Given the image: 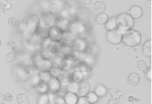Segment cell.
I'll use <instances>...</instances> for the list:
<instances>
[{
    "mask_svg": "<svg viewBox=\"0 0 152 104\" xmlns=\"http://www.w3.org/2000/svg\"><path fill=\"white\" fill-rule=\"evenodd\" d=\"M4 100H6L7 102H11L13 101V96L9 94V93H7V94L4 95Z\"/></svg>",
    "mask_w": 152,
    "mask_h": 104,
    "instance_id": "34",
    "label": "cell"
},
{
    "mask_svg": "<svg viewBox=\"0 0 152 104\" xmlns=\"http://www.w3.org/2000/svg\"><path fill=\"white\" fill-rule=\"evenodd\" d=\"M49 37L54 42H58L62 38L63 33L60 28L57 26H52L48 30Z\"/></svg>",
    "mask_w": 152,
    "mask_h": 104,
    "instance_id": "6",
    "label": "cell"
},
{
    "mask_svg": "<svg viewBox=\"0 0 152 104\" xmlns=\"http://www.w3.org/2000/svg\"><path fill=\"white\" fill-rule=\"evenodd\" d=\"M4 96L3 94L0 92V104H4Z\"/></svg>",
    "mask_w": 152,
    "mask_h": 104,
    "instance_id": "41",
    "label": "cell"
},
{
    "mask_svg": "<svg viewBox=\"0 0 152 104\" xmlns=\"http://www.w3.org/2000/svg\"><path fill=\"white\" fill-rule=\"evenodd\" d=\"M108 21V15L105 13L99 14L96 16V23L98 24H100V25L105 24V23H106Z\"/></svg>",
    "mask_w": 152,
    "mask_h": 104,
    "instance_id": "19",
    "label": "cell"
},
{
    "mask_svg": "<svg viewBox=\"0 0 152 104\" xmlns=\"http://www.w3.org/2000/svg\"><path fill=\"white\" fill-rule=\"evenodd\" d=\"M143 11L142 8L139 6H133L130 8L128 14L132 19H139L142 16Z\"/></svg>",
    "mask_w": 152,
    "mask_h": 104,
    "instance_id": "11",
    "label": "cell"
},
{
    "mask_svg": "<svg viewBox=\"0 0 152 104\" xmlns=\"http://www.w3.org/2000/svg\"><path fill=\"white\" fill-rule=\"evenodd\" d=\"M1 40H0V46H1Z\"/></svg>",
    "mask_w": 152,
    "mask_h": 104,
    "instance_id": "45",
    "label": "cell"
},
{
    "mask_svg": "<svg viewBox=\"0 0 152 104\" xmlns=\"http://www.w3.org/2000/svg\"><path fill=\"white\" fill-rule=\"evenodd\" d=\"M108 91H109L110 94H111L113 98H115V99H119L121 95L123 94V92L120 91L118 89H116V88H111V89H109Z\"/></svg>",
    "mask_w": 152,
    "mask_h": 104,
    "instance_id": "25",
    "label": "cell"
},
{
    "mask_svg": "<svg viewBox=\"0 0 152 104\" xmlns=\"http://www.w3.org/2000/svg\"><path fill=\"white\" fill-rule=\"evenodd\" d=\"M78 89V83L73 82H71L68 86V91L69 92L74 93V94H77Z\"/></svg>",
    "mask_w": 152,
    "mask_h": 104,
    "instance_id": "31",
    "label": "cell"
},
{
    "mask_svg": "<svg viewBox=\"0 0 152 104\" xmlns=\"http://www.w3.org/2000/svg\"><path fill=\"white\" fill-rule=\"evenodd\" d=\"M10 8H11V4H1V6H0V10H1V11L4 12L5 10L9 9Z\"/></svg>",
    "mask_w": 152,
    "mask_h": 104,
    "instance_id": "35",
    "label": "cell"
},
{
    "mask_svg": "<svg viewBox=\"0 0 152 104\" xmlns=\"http://www.w3.org/2000/svg\"><path fill=\"white\" fill-rule=\"evenodd\" d=\"M143 54L146 56H151V40H149L144 43L143 46Z\"/></svg>",
    "mask_w": 152,
    "mask_h": 104,
    "instance_id": "16",
    "label": "cell"
},
{
    "mask_svg": "<svg viewBox=\"0 0 152 104\" xmlns=\"http://www.w3.org/2000/svg\"><path fill=\"white\" fill-rule=\"evenodd\" d=\"M92 0H80L81 4L82 5H86V4H90L91 3Z\"/></svg>",
    "mask_w": 152,
    "mask_h": 104,
    "instance_id": "38",
    "label": "cell"
},
{
    "mask_svg": "<svg viewBox=\"0 0 152 104\" xmlns=\"http://www.w3.org/2000/svg\"><path fill=\"white\" fill-rule=\"evenodd\" d=\"M106 29L108 30V31H115V30L118 29L115 19L107 21L106 23Z\"/></svg>",
    "mask_w": 152,
    "mask_h": 104,
    "instance_id": "18",
    "label": "cell"
},
{
    "mask_svg": "<svg viewBox=\"0 0 152 104\" xmlns=\"http://www.w3.org/2000/svg\"><path fill=\"white\" fill-rule=\"evenodd\" d=\"M91 85L87 82L82 81L78 83V89L77 94L79 96H85L89 92Z\"/></svg>",
    "mask_w": 152,
    "mask_h": 104,
    "instance_id": "8",
    "label": "cell"
},
{
    "mask_svg": "<svg viewBox=\"0 0 152 104\" xmlns=\"http://www.w3.org/2000/svg\"><path fill=\"white\" fill-rule=\"evenodd\" d=\"M77 104H90V103L88 101L86 97H85V96H81L80 98H78Z\"/></svg>",
    "mask_w": 152,
    "mask_h": 104,
    "instance_id": "33",
    "label": "cell"
},
{
    "mask_svg": "<svg viewBox=\"0 0 152 104\" xmlns=\"http://www.w3.org/2000/svg\"><path fill=\"white\" fill-rule=\"evenodd\" d=\"M108 104H120V101L118 99H115V98H111L109 100Z\"/></svg>",
    "mask_w": 152,
    "mask_h": 104,
    "instance_id": "36",
    "label": "cell"
},
{
    "mask_svg": "<svg viewBox=\"0 0 152 104\" xmlns=\"http://www.w3.org/2000/svg\"><path fill=\"white\" fill-rule=\"evenodd\" d=\"M48 50L52 53H57L59 51V48H60V45L57 42H54L52 41L48 44Z\"/></svg>",
    "mask_w": 152,
    "mask_h": 104,
    "instance_id": "22",
    "label": "cell"
},
{
    "mask_svg": "<svg viewBox=\"0 0 152 104\" xmlns=\"http://www.w3.org/2000/svg\"><path fill=\"white\" fill-rule=\"evenodd\" d=\"M122 37V31L117 29L115 31H108L107 33V39L112 44H117L121 42Z\"/></svg>",
    "mask_w": 152,
    "mask_h": 104,
    "instance_id": "4",
    "label": "cell"
},
{
    "mask_svg": "<svg viewBox=\"0 0 152 104\" xmlns=\"http://www.w3.org/2000/svg\"><path fill=\"white\" fill-rule=\"evenodd\" d=\"M36 67L41 72H49L52 68V63L48 59L41 58L36 61Z\"/></svg>",
    "mask_w": 152,
    "mask_h": 104,
    "instance_id": "7",
    "label": "cell"
},
{
    "mask_svg": "<svg viewBox=\"0 0 152 104\" xmlns=\"http://www.w3.org/2000/svg\"><path fill=\"white\" fill-rule=\"evenodd\" d=\"M73 80L76 83H79L84 80V74L81 71H75L73 73Z\"/></svg>",
    "mask_w": 152,
    "mask_h": 104,
    "instance_id": "23",
    "label": "cell"
},
{
    "mask_svg": "<svg viewBox=\"0 0 152 104\" xmlns=\"http://www.w3.org/2000/svg\"><path fill=\"white\" fill-rule=\"evenodd\" d=\"M115 20L117 28L121 31L126 32L131 30L134 26V19L128 14H120Z\"/></svg>",
    "mask_w": 152,
    "mask_h": 104,
    "instance_id": "2",
    "label": "cell"
},
{
    "mask_svg": "<svg viewBox=\"0 0 152 104\" xmlns=\"http://www.w3.org/2000/svg\"><path fill=\"white\" fill-rule=\"evenodd\" d=\"M7 46H8L9 48H10V49H14V48H16V44L15 42H9L8 44H7Z\"/></svg>",
    "mask_w": 152,
    "mask_h": 104,
    "instance_id": "37",
    "label": "cell"
},
{
    "mask_svg": "<svg viewBox=\"0 0 152 104\" xmlns=\"http://www.w3.org/2000/svg\"><path fill=\"white\" fill-rule=\"evenodd\" d=\"M146 6H147L148 8L151 9V0H149V1H146Z\"/></svg>",
    "mask_w": 152,
    "mask_h": 104,
    "instance_id": "42",
    "label": "cell"
},
{
    "mask_svg": "<svg viewBox=\"0 0 152 104\" xmlns=\"http://www.w3.org/2000/svg\"><path fill=\"white\" fill-rule=\"evenodd\" d=\"M86 97L87 98L88 101L89 102L90 104L94 103L98 101V96L97 95L95 94V92L91 91V92H88L87 94L86 95Z\"/></svg>",
    "mask_w": 152,
    "mask_h": 104,
    "instance_id": "27",
    "label": "cell"
},
{
    "mask_svg": "<svg viewBox=\"0 0 152 104\" xmlns=\"http://www.w3.org/2000/svg\"><path fill=\"white\" fill-rule=\"evenodd\" d=\"M43 38H42V37H38V42L42 43L43 42Z\"/></svg>",
    "mask_w": 152,
    "mask_h": 104,
    "instance_id": "44",
    "label": "cell"
},
{
    "mask_svg": "<svg viewBox=\"0 0 152 104\" xmlns=\"http://www.w3.org/2000/svg\"><path fill=\"white\" fill-rule=\"evenodd\" d=\"M0 16H1V14H0Z\"/></svg>",
    "mask_w": 152,
    "mask_h": 104,
    "instance_id": "48",
    "label": "cell"
},
{
    "mask_svg": "<svg viewBox=\"0 0 152 104\" xmlns=\"http://www.w3.org/2000/svg\"><path fill=\"white\" fill-rule=\"evenodd\" d=\"M59 88H60V84L57 79L52 78L48 80V89L50 92L55 93L56 91H59Z\"/></svg>",
    "mask_w": 152,
    "mask_h": 104,
    "instance_id": "10",
    "label": "cell"
},
{
    "mask_svg": "<svg viewBox=\"0 0 152 104\" xmlns=\"http://www.w3.org/2000/svg\"><path fill=\"white\" fill-rule=\"evenodd\" d=\"M1 4H2V3H0V6H1Z\"/></svg>",
    "mask_w": 152,
    "mask_h": 104,
    "instance_id": "46",
    "label": "cell"
},
{
    "mask_svg": "<svg viewBox=\"0 0 152 104\" xmlns=\"http://www.w3.org/2000/svg\"><path fill=\"white\" fill-rule=\"evenodd\" d=\"M17 103L19 104H30L29 98L25 94H20L17 96Z\"/></svg>",
    "mask_w": 152,
    "mask_h": 104,
    "instance_id": "21",
    "label": "cell"
},
{
    "mask_svg": "<svg viewBox=\"0 0 152 104\" xmlns=\"http://www.w3.org/2000/svg\"><path fill=\"white\" fill-rule=\"evenodd\" d=\"M16 55H17V51H16V48L12 49V51L8 53V55L7 56V61L9 63L13 62L15 60Z\"/></svg>",
    "mask_w": 152,
    "mask_h": 104,
    "instance_id": "26",
    "label": "cell"
},
{
    "mask_svg": "<svg viewBox=\"0 0 152 104\" xmlns=\"http://www.w3.org/2000/svg\"><path fill=\"white\" fill-rule=\"evenodd\" d=\"M54 23H55V19L51 15L49 14L42 16L39 19V26L46 29H50V28H52Z\"/></svg>",
    "mask_w": 152,
    "mask_h": 104,
    "instance_id": "5",
    "label": "cell"
},
{
    "mask_svg": "<svg viewBox=\"0 0 152 104\" xmlns=\"http://www.w3.org/2000/svg\"><path fill=\"white\" fill-rule=\"evenodd\" d=\"M137 68H138V69L140 70L141 71H142L144 74H145L146 72L148 71V70L149 69V68H148L147 65H146V63L145 62V61L144 60L139 61L137 63Z\"/></svg>",
    "mask_w": 152,
    "mask_h": 104,
    "instance_id": "28",
    "label": "cell"
},
{
    "mask_svg": "<svg viewBox=\"0 0 152 104\" xmlns=\"http://www.w3.org/2000/svg\"><path fill=\"white\" fill-rule=\"evenodd\" d=\"M8 25L11 28H16L19 26V21L16 17H12L8 20Z\"/></svg>",
    "mask_w": 152,
    "mask_h": 104,
    "instance_id": "29",
    "label": "cell"
},
{
    "mask_svg": "<svg viewBox=\"0 0 152 104\" xmlns=\"http://www.w3.org/2000/svg\"><path fill=\"white\" fill-rule=\"evenodd\" d=\"M38 88L39 89V90H41L42 92H45L48 89V86L46 85V81H44L43 80H40L38 82Z\"/></svg>",
    "mask_w": 152,
    "mask_h": 104,
    "instance_id": "30",
    "label": "cell"
},
{
    "mask_svg": "<svg viewBox=\"0 0 152 104\" xmlns=\"http://www.w3.org/2000/svg\"><path fill=\"white\" fill-rule=\"evenodd\" d=\"M93 8L94 9L96 10V11L98 12V13L101 14L105 11L106 6V4H105V3L103 2V1H98L95 3V4L93 5Z\"/></svg>",
    "mask_w": 152,
    "mask_h": 104,
    "instance_id": "17",
    "label": "cell"
},
{
    "mask_svg": "<svg viewBox=\"0 0 152 104\" xmlns=\"http://www.w3.org/2000/svg\"><path fill=\"white\" fill-rule=\"evenodd\" d=\"M64 101L67 104H77L78 101L77 96L74 93L67 92L65 94Z\"/></svg>",
    "mask_w": 152,
    "mask_h": 104,
    "instance_id": "13",
    "label": "cell"
},
{
    "mask_svg": "<svg viewBox=\"0 0 152 104\" xmlns=\"http://www.w3.org/2000/svg\"><path fill=\"white\" fill-rule=\"evenodd\" d=\"M56 79L60 82H67L69 80L70 74L69 71L64 69H59L56 75Z\"/></svg>",
    "mask_w": 152,
    "mask_h": 104,
    "instance_id": "9",
    "label": "cell"
},
{
    "mask_svg": "<svg viewBox=\"0 0 152 104\" xmlns=\"http://www.w3.org/2000/svg\"><path fill=\"white\" fill-rule=\"evenodd\" d=\"M48 12L52 15H57L60 11V6L56 4H52L48 6Z\"/></svg>",
    "mask_w": 152,
    "mask_h": 104,
    "instance_id": "20",
    "label": "cell"
},
{
    "mask_svg": "<svg viewBox=\"0 0 152 104\" xmlns=\"http://www.w3.org/2000/svg\"><path fill=\"white\" fill-rule=\"evenodd\" d=\"M106 93H107V89L104 86L98 85L96 88L95 94H96L97 96L102 97V96H104L106 94Z\"/></svg>",
    "mask_w": 152,
    "mask_h": 104,
    "instance_id": "24",
    "label": "cell"
},
{
    "mask_svg": "<svg viewBox=\"0 0 152 104\" xmlns=\"http://www.w3.org/2000/svg\"><path fill=\"white\" fill-rule=\"evenodd\" d=\"M100 1H101V0H100Z\"/></svg>",
    "mask_w": 152,
    "mask_h": 104,
    "instance_id": "49",
    "label": "cell"
},
{
    "mask_svg": "<svg viewBox=\"0 0 152 104\" xmlns=\"http://www.w3.org/2000/svg\"><path fill=\"white\" fill-rule=\"evenodd\" d=\"M39 18L37 15H32L28 18V22L26 23L25 31L28 34H33L35 33L38 24L39 23Z\"/></svg>",
    "mask_w": 152,
    "mask_h": 104,
    "instance_id": "3",
    "label": "cell"
},
{
    "mask_svg": "<svg viewBox=\"0 0 152 104\" xmlns=\"http://www.w3.org/2000/svg\"><path fill=\"white\" fill-rule=\"evenodd\" d=\"M91 71H92V69L91 68H88H88H86V72L87 73H90Z\"/></svg>",
    "mask_w": 152,
    "mask_h": 104,
    "instance_id": "43",
    "label": "cell"
},
{
    "mask_svg": "<svg viewBox=\"0 0 152 104\" xmlns=\"http://www.w3.org/2000/svg\"><path fill=\"white\" fill-rule=\"evenodd\" d=\"M145 74L146 75V76L149 77V79L150 80H151V69L149 68V70H148V71L146 72V73H145Z\"/></svg>",
    "mask_w": 152,
    "mask_h": 104,
    "instance_id": "39",
    "label": "cell"
},
{
    "mask_svg": "<svg viewBox=\"0 0 152 104\" xmlns=\"http://www.w3.org/2000/svg\"><path fill=\"white\" fill-rule=\"evenodd\" d=\"M4 1H9V0H4Z\"/></svg>",
    "mask_w": 152,
    "mask_h": 104,
    "instance_id": "47",
    "label": "cell"
},
{
    "mask_svg": "<svg viewBox=\"0 0 152 104\" xmlns=\"http://www.w3.org/2000/svg\"><path fill=\"white\" fill-rule=\"evenodd\" d=\"M141 35L139 32L134 30H130L122 34V41L127 46H136L141 42Z\"/></svg>",
    "mask_w": 152,
    "mask_h": 104,
    "instance_id": "1",
    "label": "cell"
},
{
    "mask_svg": "<svg viewBox=\"0 0 152 104\" xmlns=\"http://www.w3.org/2000/svg\"><path fill=\"white\" fill-rule=\"evenodd\" d=\"M139 81H140V78H139V75H137V73H131V74L129 75V77H128V84L131 86V87H133V86H136L139 83Z\"/></svg>",
    "mask_w": 152,
    "mask_h": 104,
    "instance_id": "14",
    "label": "cell"
},
{
    "mask_svg": "<svg viewBox=\"0 0 152 104\" xmlns=\"http://www.w3.org/2000/svg\"><path fill=\"white\" fill-rule=\"evenodd\" d=\"M49 101V98L47 95H43L38 100V104H48Z\"/></svg>",
    "mask_w": 152,
    "mask_h": 104,
    "instance_id": "32",
    "label": "cell"
},
{
    "mask_svg": "<svg viewBox=\"0 0 152 104\" xmlns=\"http://www.w3.org/2000/svg\"><path fill=\"white\" fill-rule=\"evenodd\" d=\"M64 98L65 93L63 91H57L52 95V100L55 104H64L65 103Z\"/></svg>",
    "mask_w": 152,
    "mask_h": 104,
    "instance_id": "12",
    "label": "cell"
},
{
    "mask_svg": "<svg viewBox=\"0 0 152 104\" xmlns=\"http://www.w3.org/2000/svg\"><path fill=\"white\" fill-rule=\"evenodd\" d=\"M128 101H129L130 102H135V101H139V99H138V98H135V97H133V96H130L129 99H128Z\"/></svg>",
    "mask_w": 152,
    "mask_h": 104,
    "instance_id": "40",
    "label": "cell"
},
{
    "mask_svg": "<svg viewBox=\"0 0 152 104\" xmlns=\"http://www.w3.org/2000/svg\"><path fill=\"white\" fill-rule=\"evenodd\" d=\"M35 33L38 35V37H41L42 38H48L49 37V33H48V29L46 28H41V27H37L35 30Z\"/></svg>",
    "mask_w": 152,
    "mask_h": 104,
    "instance_id": "15",
    "label": "cell"
}]
</instances>
